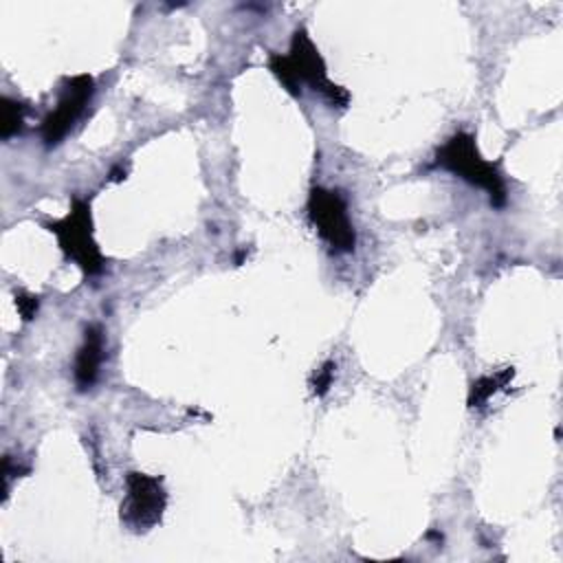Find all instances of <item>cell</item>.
<instances>
[{
  "label": "cell",
  "instance_id": "obj_1",
  "mask_svg": "<svg viewBox=\"0 0 563 563\" xmlns=\"http://www.w3.org/2000/svg\"><path fill=\"white\" fill-rule=\"evenodd\" d=\"M268 66L273 75L282 81V86L295 97L301 95V86H310L336 108H345L350 101L347 90L328 79L325 62L306 29H297L292 33L288 55H271Z\"/></svg>",
  "mask_w": 563,
  "mask_h": 563
},
{
  "label": "cell",
  "instance_id": "obj_2",
  "mask_svg": "<svg viewBox=\"0 0 563 563\" xmlns=\"http://www.w3.org/2000/svg\"><path fill=\"white\" fill-rule=\"evenodd\" d=\"M433 165L460 176L473 187L484 189L495 209H501L506 205L508 194L504 176L499 174L495 163L486 161L479 154L475 139L471 134L455 132L451 139H446V143L435 152Z\"/></svg>",
  "mask_w": 563,
  "mask_h": 563
},
{
  "label": "cell",
  "instance_id": "obj_3",
  "mask_svg": "<svg viewBox=\"0 0 563 563\" xmlns=\"http://www.w3.org/2000/svg\"><path fill=\"white\" fill-rule=\"evenodd\" d=\"M46 229L57 235L66 257H70L86 275H99L103 271V255L92 238V216L88 200L73 198L68 216L48 222Z\"/></svg>",
  "mask_w": 563,
  "mask_h": 563
},
{
  "label": "cell",
  "instance_id": "obj_4",
  "mask_svg": "<svg viewBox=\"0 0 563 563\" xmlns=\"http://www.w3.org/2000/svg\"><path fill=\"white\" fill-rule=\"evenodd\" d=\"M308 213L317 233L336 253H350L356 244V233L347 216L345 198L339 191L314 187L308 196Z\"/></svg>",
  "mask_w": 563,
  "mask_h": 563
},
{
  "label": "cell",
  "instance_id": "obj_5",
  "mask_svg": "<svg viewBox=\"0 0 563 563\" xmlns=\"http://www.w3.org/2000/svg\"><path fill=\"white\" fill-rule=\"evenodd\" d=\"M165 506L167 493L158 477L145 473H128L121 517L130 528L150 530L161 521Z\"/></svg>",
  "mask_w": 563,
  "mask_h": 563
},
{
  "label": "cell",
  "instance_id": "obj_6",
  "mask_svg": "<svg viewBox=\"0 0 563 563\" xmlns=\"http://www.w3.org/2000/svg\"><path fill=\"white\" fill-rule=\"evenodd\" d=\"M95 92V81L90 75H75L64 79L57 106L42 121V141L46 147L62 143V139L73 130L77 119L84 114Z\"/></svg>",
  "mask_w": 563,
  "mask_h": 563
},
{
  "label": "cell",
  "instance_id": "obj_7",
  "mask_svg": "<svg viewBox=\"0 0 563 563\" xmlns=\"http://www.w3.org/2000/svg\"><path fill=\"white\" fill-rule=\"evenodd\" d=\"M106 352V339L103 330L97 323H90L84 332V343L77 350L75 358V385L79 391L90 389L99 376V367L103 363Z\"/></svg>",
  "mask_w": 563,
  "mask_h": 563
},
{
  "label": "cell",
  "instance_id": "obj_8",
  "mask_svg": "<svg viewBox=\"0 0 563 563\" xmlns=\"http://www.w3.org/2000/svg\"><path fill=\"white\" fill-rule=\"evenodd\" d=\"M515 376V369L512 367H506L501 372H495V374H486V376H479L473 385H471V394H468V405L471 407H484L486 400L497 394L501 387H506V383Z\"/></svg>",
  "mask_w": 563,
  "mask_h": 563
},
{
  "label": "cell",
  "instance_id": "obj_9",
  "mask_svg": "<svg viewBox=\"0 0 563 563\" xmlns=\"http://www.w3.org/2000/svg\"><path fill=\"white\" fill-rule=\"evenodd\" d=\"M22 123H24V103L11 97H2L0 99V136L4 141L11 139L22 130Z\"/></svg>",
  "mask_w": 563,
  "mask_h": 563
},
{
  "label": "cell",
  "instance_id": "obj_10",
  "mask_svg": "<svg viewBox=\"0 0 563 563\" xmlns=\"http://www.w3.org/2000/svg\"><path fill=\"white\" fill-rule=\"evenodd\" d=\"M334 369H336V365H334L332 361L323 363V365L317 369V374H314V378H312V391H314V396H323V394L330 389V385H332V380H334Z\"/></svg>",
  "mask_w": 563,
  "mask_h": 563
},
{
  "label": "cell",
  "instance_id": "obj_11",
  "mask_svg": "<svg viewBox=\"0 0 563 563\" xmlns=\"http://www.w3.org/2000/svg\"><path fill=\"white\" fill-rule=\"evenodd\" d=\"M37 297L35 295H29V292H15V306H18V312L24 321L33 319L35 312H37Z\"/></svg>",
  "mask_w": 563,
  "mask_h": 563
}]
</instances>
